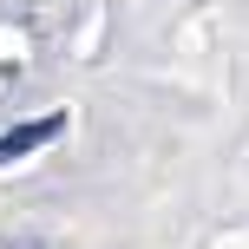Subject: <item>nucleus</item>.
Instances as JSON below:
<instances>
[{
	"instance_id": "obj_1",
	"label": "nucleus",
	"mask_w": 249,
	"mask_h": 249,
	"mask_svg": "<svg viewBox=\"0 0 249 249\" xmlns=\"http://www.w3.org/2000/svg\"><path fill=\"white\" fill-rule=\"evenodd\" d=\"M66 124H72L66 112H39V118H26V124H13V131H0V171H7V164H20V158H33L39 144H53Z\"/></svg>"
}]
</instances>
